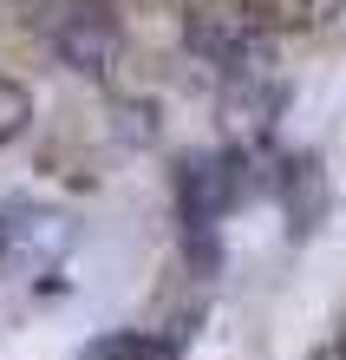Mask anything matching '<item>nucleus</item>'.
I'll list each match as a JSON object with an SVG mask.
<instances>
[{"instance_id": "1", "label": "nucleus", "mask_w": 346, "mask_h": 360, "mask_svg": "<svg viewBox=\"0 0 346 360\" xmlns=\"http://www.w3.org/2000/svg\"><path fill=\"white\" fill-rule=\"evenodd\" d=\"M183 46L203 66L229 79H268L274 72V33L248 13V0H189L183 13Z\"/></svg>"}, {"instance_id": "2", "label": "nucleus", "mask_w": 346, "mask_h": 360, "mask_svg": "<svg viewBox=\"0 0 346 360\" xmlns=\"http://www.w3.org/2000/svg\"><path fill=\"white\" fill-rule=\"evenodd\" d=\"M39 33H46V46L66 59L72 72H85V79H105L112 59H118V13H112V0H46Z\"/></svg>"}, {"instance_id": "3", "label": "nucleus", "mask_w": 346, "mask_h": 360, "mask_svg": "<svg viewBox=\"0 0 346 360\" xmlns=\"http://www.w3.org/2000/svg\"><path fill=\"white\" fill-rule=\"evenodd\" d=\"M248 164L242 151H203V158H183L177 171V210H183V229H215L222 210L248 190Z\"/></svg>"}, {"instance_id": "4", "label": "nucleus", "mask_w": 346, "mask_h": 360, "mask_svg": "<svg viewBox=\"0 0 346 360\" xmlns=\"http://www.w3.org/2000/svg\"><path fill=\"white\" fill-rule=\"evenodd\" d=\"M281 197H288V223H294V229H314V223H320V203H327V177H320V164H314V158L288 164Z\"/></svg>"}, {"instance_id": "5", "label": "nucleus", "mask_w": 346, "mask_h": 360, "mask_svg": "<svg viewBox=\"0 0 346 360\" xmlns=\"http://www.w3.org/2000/svg\"><path fill=\"white\" fill-rule=\"evenodd\" d=\"M79 360H177V347H170V341H157V334L124 328V334H98V341L85 347Z\"/></svg>"}, {"instance_id": "6", "label": "nucleus", "mask_w": 346, "mask_h": 360, "mask_svg": "<svg viewBox=\"0 0 346 360\" xmlns=\"http://www.w3.org/2000/svg\"><path fill=\"white\" fill-rule=\"evenodd\" d=\"M248 13L262 20L268 33H281V27H320V20H327V0H248Z\"/></svg>"}, {"instance_id": "7", "label": "nucleus", "mask_w": 346, "mask_h": 360, "mask_svg": "<svg viewBox=\"0 0 346 360\" xmlns=\"http://www.w3.org/2000/svg\"><path fill=\"white\" fill-rule=\"evenodd\" d=\"M27 124H33V92L20 86V79H0V151H7Z\"/></svg>"}, {"instance_id": "8", "label": "nucleus", "mask_w": 346, "mask_h": 360, "mask_svg": "<svg viewBox=\"0 0 346 360\" xmlns=\"http://www.w3.org/2000/svg\"><path fill=\"white\" fill-rule=\"evenodd\" d=\"M307 360H346V354H340V347H320V354H307Z\"/></svg>"}]
</instances>
